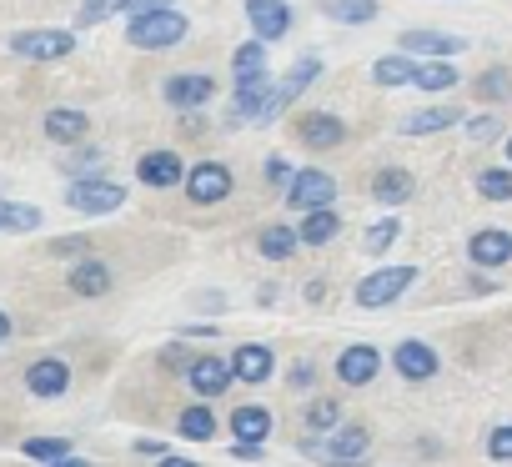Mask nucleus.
<instances>
[{
	"label": "nucleus",
	"mask_w": 512,
	"mask_h": 467,
	"mask_svg": "<svg viewBox=\"0 0 512 467\" xmlns=\"http://www.w3.org/2000/svg\"><path fill=\"white\" fill-rule=\"evenodd\" d=\"M186 36H191V21H186L181 11H171V6L131 11V21H126V41H131L136 51H171V46H181Z\"/></svg>",
	"instance_id": "obj_1"
},
{
	"label": "nucleus",
	"mask_w": 512,
	"mask_h": 467,
	"mask_svg": "<svg viewBox=\"0 0 512 467\" xmlns=\"http://www.w3.org/2000/svg\"><path fill=\"white\" fill-rule=\"evenodd\" d=\"M307 457L322 462V467H352V462H367V457H372V432H367L362 422L332 427V437H312V442H307Z\"/></svg>",
	"instance_id": "obj_2"
},
{
	"label": "nucleus",
	"mask_w": 512,
	"mask_h": 467,
	"mask_svg": "<svg viewBox=\"0 0 512 467\" xmlns=\"http://www.w3.org/2000/svg\"><path fill=\"white\" fill-rule=\"evenodd\" d=\"M121 201H126V186H116V181H106V176L71 181V191H66V206L81 211V216H111Z\"/></svg>",
	"instance_id": "obj_3"
},
{
	"label": "nucleus",
	"mask_w": 512,
	"mask_h": 467,
	"mask_svg": "<svg viewBox=\"0 0 512 467\" xmlns=\"http://www.w3.org/2000/svg\"><path fill=\"white\" fill-rule=\"evenodd\" d=\"M412 282H417V267H387V272H372L367 282H357V307H367V312L392 307Z\"/></svg>",
	"instance_id": "obj_4"
},
{
	"label": "nucleus",
	"mask_w": 512,
	"mask_h": 467,
	"mask_svg": "<svg viewBox=\"0 0 512 467\" xmlns=\"http://www.w3.org/2000/svg\"><path fill=\"white\" fill-rule=\"evenodd\" d=\"M11 51L21 61H66L76 51V36L71 31H16L11 36Z\"/></svg>",
	"instance_id": "obj_5"
},
{
	"label": "nucleus",
	"mask_w": 512,
	"mask_h": 467,
	"mask_svg": "<svg viewBox=\"0 0 512 467\" xmlns=\"http://www.w3.org/2000/svg\"><path fill=\"white\" fill-rule=\"evenodd\" d=\"M181 186H186V196H191L196 206H216V201L231 196V166H221V161H196Z\"/></svg>",
	"instance_id": "obj_6"
},
{
	"label": "nucleus",
	"mask_w": 512,
	"mask_h": 467,
	"mask_svg": "<svg viewBox=\"0 0 512 467\" xmlns=\"http://www.w3.org/2000/svg\"><path fill=\"white\" fill-rule=\"evenodd\" d=\"M332 201H337V181L317 166L297 171L292 186H287V206H297V211H317V206H332Z\"/></svg>",
	"instance_id": "obj_7"
},
{
	"label": "nucleus",
	"mask_w": 512,
	"mask_h": 467,
	"mask_svg": "<svg viewBox=\"0 0 512 467\" xmlns=\"http://www.w3.org/2000/svg\"><path fill=\"white\" fill-rule=\"evenodd\" d=\"M246 21L256 41H282L292 31V6L287 0H246Z\"/></svg>",
	"instance_id": "obj_8"
},
{
	"label": "nucleus",
	"mask_w": 512,
	"mask_h": 467,
	"mask_svg": "<svg viewBox=\"0 0 512 467\" xmlns=\"http://www.w3.org/2000/svg\"><path fill=\"white\" fill-rule=\"evenodd\" d=\"M136 176H141V186H151V191H171V186L186 181V166H181L176 151H146V156L136 161Z\"/></svg>",
	"instance_id": "obj_9"
},
{
	"label": "nucleus",
	"mask_w": 512,
	"mask_h": 467,
	"mask_svg": "<svg viewBox=\"0 0 512 467\" xmlns=\"http://www.w3.org/2000/svg\"><path fill=\"white\" fill-rule=\"evenodd\" d=\"M392 367H397V377H407V382H427V377H437V367H442V357L427 347V342H397V352H392Z\"/></svg>",
	"instance_id": "obj_10"
},
{
	"label": "nucleus",
	"mask_w": 512,
	"mask_h": 467,
	"mask_svg": "<svg viewBox=\"0 0 512 467\" xmlns=\"http://www.w3.org/2000/svg\"><path fill=\"white\" fill-rule=\"evenodd\" d=\"M297 136H302V146H312V151H332V146L347 141V126H342V116H332V111H312V116H302Z\"/></svg>",
	"instance_id": "obj_11"
},
{
	"label": "nucleus",
	"mask_w": 512,
	"mask_h": 467,
	"mask_svg": "<svg viewBox=\"0 0 512 467\" xmlns=\"http://www.w3.org/2000/svg\"><path fill=\"white\" fill-rule=\"evenodd\" d=\"M377 372H382V352L367 347V342H357V347H347V352L337 357V377H342L347 387H367Z\"/></svg>",
	"instance_id": "obj_12"
},
{
	"label": "nucleus",
	"mask_w": 512,
	"mask_h": 467,
	"mask_svg": "<svg viewBox=\"0 0 512 467\" xmlns=\"http://www.w3.org/2000/svg\"><path fill=\"white\" fill-rule=\"evenodd\" d=\"M272 367H277V357H272V347H262V342H241L236 352H231V372H236V382H267L272 377Z\"/></svg>",
	"instance_id": "obj_13"
},
{
	"label": "nucleus",
	"mask_w": 512,
	"mask_h": 467,
	"mask_svg": "<svg viewBox=\"0 0 512 467\" xmlns=\"http://www.w3.org/2000/svg\"><path fill=\"white\" fill-rule=\"evenodd\" d=\"M272 96V76H241L236 91H231V126L236 121H256V111H262V101Z\"/></svg>",
	"instance_id": "obj_14"
},
{
	"label": "nucleus",
	"mask_w": 512,
	"mask_h": 467,
	"mask_svg": "<svg viewBox=\"0 0 512 467\" xmlns=\"http://www.w3.org/2000/svg\"><path fill=\"white\" fill-rule=\"evenodd\" d=\"M186 377H191V392H201V397H221L226 387H231V362H221V357H191V367H186Z\"/></svg>",
	"instance_id": "obj_15"
},
{
	"label": "nucleus",
	"mask_w": 512,
	"mask_h": 467,
	"mask_svg": "<svg viewBox=\"0 0 512 467\" xmlns=\"http://www.w3.org/2000/svg\"><path fill=\"white\" fill-rule=\"evenodd\" d=\"M467 257H472L477 267H502V262H512V231H497V226H487V231H472Z\"/></svg>",
	"instance_id": "obj_16"
},
{
	"label": "nucleus",
	"mask_w": 512,
	"mask_h": 467,
	"mask_svg": "<svg viewBox=\"0 0 512 467\" xmlns=\"http://www.w3.org/2000/svg\"><path fill=\"white\" fill-rule=\"evenodd\" d=\"M26 387H31L36 397H61V392L71 387V367H66L61 357H41V362L26 367Z\"/></svg>",
	"instance_id": "obj_17"
},
{
	"label": "nucleus",
	"mask_w": 512,
	"mask_h": 467,
	"mask_svg": "<svg viewBox=\"0 0 512 467\" xmlns=\"http://www.w3.org/2000/svg\"><path fill=\"white\" fill-rule=\"evenodd\" d=\"M211 96H216V81L211 76H171L166 81V101L181 106V111H201Z\"/></svg>",
	"instance_id": "obj_18"
},
{
	"label": "nucleus",
	"mask_w": 512,
	"mask_h": 467,
	"mask_svg": "<svg viewBox=\"0 0 512 467\" xmlns=\"http://www.w3.org/2000/svg\"><path fill=\"white\" fill-rule=\"evenodd\" d=\"M86 131H91V116L76 111V106H56V111L46 116V136H51L56 146H76V141H86Z\"/></svg>",
	"instance_id": "obj_19"
},
{
	"label": "nucleus",
	"mask_w": 512,
	"mask_h": 467,
	"mask_svg": "<svg viewBox=\"0 0 512 467\" xmlns=\"http://www.w3.org/2000/svg\"><path fill=\"white\" fill-rule=\"evenodd\" d=\"M412 191H417V181L402 166H382L372 176V201H382V206H402V201H412Z\"/></svg>",
	"instance_id": "obj_20"
},
{
	"label": "nucleus",
	"mask_w": 512,
	"mask_h": 467,
	"mask_svg": "<svg viewBox=\"0 0 512 467\" xmlns=\"http://www.w3.org/2000/svg\"><path fill=\"white\" fill-rule=\"evenodd\" d=\"M231 437L236 442H267L272 437V412L262 402H246L231 412Z\"/></svg>",
	"instance_id": "obj_21"
},
{
	"label": "nucleus",
	"mask_w": 512,
	"mask_h": 467,
	"mask_svg": "<svg viewBox=\"0 0 512 467\" xmlns=\"http://www.w3.org/2000/svg\"><path fill=\"white\" fill-rule=\"evenodd\" d=\"M467 41H457V36H442V31H407L402 36V51L407 56H432V61H447V56H457Z\"/></svg>",
	"instance_id": "obj_22"
},
{
	"label": "nucleus",
	"mask_w": 512,
	"mask_h": 467,
	"mask_svg": "<svg viewBox=\"0 0 512 467\" xmlns=\"http://www.w3.org/2000/svg\"><path fill=\"white\" fill-rule=\"evenodd\" d=\"M337 231H342V216H337L332 206H317V211H302V231H297V237H302L307 247H327Z\"/></svg>",
	"instance_id": "obj_23"
},
{
	"label": "nucleus",
	"mask_w": 512,
	"mask_h": 467,
	"mask_svg": "<svg viewBox=\"0 0 512 467\" xmlns=\"http://www.w3.org/2000/svg\"><path fill=\"white\" fill-rule=\"evenodd\" d=\"M317 11L337 26H367L377 21V0H317Z\"/></svg>",
	"instance_id": "obj_24"
},
{
	"label": "nucleus",
	"mask_w": 512,
	"mask_h": 467,
	"mask_svg": "<svg viewBox=\"0 0 512 467\" xmlns=\"http://www.w3.org/2000/svg\"><path fill=\"white\" fill-rule=\"evenodd\" d=\"M317 76H322V56H302V61H297V66H292V71L277 81V101H282V106H292V101H297V96H302V91L317 81Z\"/></svg>",
	"instance_id": "obj_25"
},
{
	"label": "nucleus",
	"mask_w": 512,
	"mask_h": 467,
	"mask_svg": "<svg viewBox=\"0 0 512 467\" xmlns=\"http://www.w3.org/2000/svg\"><path fill=\"white\" fill-rule=\"evenodd\" d=\"M71 292H76V297H106V292H111V267H106V262H91V257L76 262V267H71Z\"/></svg>",
	"instance_id": "obj_26"
},
{
	"label": "nucleus",
	"mask_w": 512,
	"mask_h": 467,
	"mask_svg": "<svg viewBox=\"0 0 512 467\" xmlns=\"http://www.w3.org/2000/svg\"><path fill=\"white\" fill-rule=\"evenodd\" d=\"M457 121H462V111H452V106H432V111L407 116V121H402V136H432V131H447V126H457Z\"/></svg>",
	"instance_id": "obj_27"
},
{
	"label": "nucleus",
	"mask_w": 512,
	"mask_h": 467,
	"mask_svg": "<svg viewBox=\"0 0 512 467\" xmlns=\"http://www.w3.org/2000/svg\"><path fill=\"white\" fill-rule=\"evenodd\" d=\"M412 76H417V61H412L407 51L382 56V61L372 66V81H377V86H412Z\"/></svg>",
	"instance_id": "obj_28"
},
{
	"label": "nucleus",
	"mask_w": 512,
	"mask_h": 467,
	"mask_svg": "<svg viewBox=\"0 0 512 467\" xmlns=\"http://www.w3.org/2000/svg\"><path fill=\"white\" fill-rule=\"evenodd\" d=\"M256 247H262V257H272V262H287V257L302 247V237H297L292 226H267V231H262V242H256Z\"/></svg>",
	"instance_id": "obj_29"
},
{
	"label": "nucleus",
	"mask_w": 512,
	"mask_h": 467,
	"mask_svg": "<svg viewBox=\"0 0 512 467\" xmlns=\"http://www.w3.org/2000/svg\"><path fill=\"white\" fill-rule=\"evenodd\" d=\"M267 71V41H246V46H236L231 51V76L241 81V76H262Z\"/></svg>",
	"instance_id": "obj_30"
},
{
	"label": "nucleus",
	"mask_w": 512,
	"mask_h": 467,
	"mask_svg": "<svg viewBox=\"0 0 512 467\" xmlns=\"http://www.w3.org/2000/svg\"><path fill=\"white\" fill-rule=\"evenodd\" d=\"M462 76L447 66V61H427V66H417V76H412V86L417 91H452Z\"/></svg>",
	"instance_id": "obj_31"
},
{
	"label": "nucleus",
	"mask_w": 512,
	"mask_h": 467,
	"mask_svg": "<svg viewBox=\"0 0 512 467\" xmlns=\"http://www.w3.org/2000/svg\"><path fill=\"white\" fill-rule=\"evenodd\" d=\"M477 196H482V201H512V171H507V166L477 171Z\"/></svg>",
	"instance_id": "obj_32"
},
{
	"label": "nucleus",
	"mask_w": 512,
	"mask_h": 467,
	"mask_svg": "<svg viewBox=\"0 0 512 467\" xmlns=\"http://www.w3.org/2000/svg\"><path fill=\"white\" fill-rule=\"evenodd\" d=\"M36 226H41V211L36 206L0 201V231H36Z\"/></svg>",
	"instance_id": "obj_33"
},
{
	"label": "nucleus",
	"mask_w": 512,
	"mask_h": 467,
	"mask_svg": "<svg viewBox=\"0 0 512 467\" xmlns=\"http://www.w3.org/2000/svg\"><path fill=\"white\" fill-rule=\"evenodd\" d=\"M176 427H181V437L206 442V437L216 432V417H211V407H201V402H196V407H186V412H181V422H176Z\"/></svg>",
	"instance_id": "obj_34"
},
{
	"label": "nucleus",
	"mask_w": 512,
	"mask_h": 467,
	"mask_svg": "<svg viewBox=\"0 0 512 467\" xmlns=\"http://www.w3.org/2000/svg\"><path fill=\"white\" fill-rule=\"evenodd\" d=\"M397 237H402V221H397V216H382V221H372V226H367L362 247H367V252H387Z\"/></svg>",
	"instance_id": "obj_35"
},
{
	"label": "nucleus",
	"mask_w": 512,
	"mask_h": 467,
	"mask_svg": "<svg viewBox=\"0 0 512 467\" xmlns=\"http://www.w3.org/2000/svg\"><path fill=\"white\" fill-rule=\"evenodd\" d=\"M26 457H36V462H61V457H71V442L66 437H31L26 442Z\"/></svg>",
	"instance_id": "obj_36"
},
{
	"label": "nucleus",
	"mask_w": 512,
	"mask_h": 467,
	"mask_svg": "<svg viewBox=\"0 0 512 467\" xmlns=\"http://www.w3.org/2000/svg\"><path fill=\"white\" fill-rule=\"evenodd\" d=\"M136 6V0H86V6H81V26H101L106 16H116V11H131Z\"/></svg>",
	"instance_id": "obj_37"
},
{
	"label": "nucleus",
	"mask_w": 512,
	"mask_h": 467,
	"mask_svg": "<svg viewBox=\"0 0 512 467\" xmlns=\"http://www.w3.org/2000/svg\"><path fill=\"white\" fill-rule=\"evenodd\" d=\"M337 417H342V407H337L332 397H317V402L307 407V427H312V432H332Z\"/></svg>",
	"instance_id": "obj_38"
},
{
	"label": "nucleus",
	"mask_w": 512,
	"mask_h": 467,
	"mask_svg": "<svg viewBox=\"0 0 512 467\" xmlns=\"http://www.w3.org/2000/svg\"><path fill=\"white\" fill-rule=\"evenodd\" d=\"M101 161H106L101 151H76V156H71V161H61V166H66L76 181H86V176H101Z\"/></svg>",
	"instance_id": "obj_39"
},
{
	"label": "nucleus",
	"mask_w": 512,
	"mask_h": 467,
	"mask_svg": "<svg viewBox=\"0 0 512 467\" xmlns=\"http://www.w3.org/2000/svg\"><path fill=\"white\" fill-rule=\"evenodd\" d=\"M487 457L492 462H507L512 457V427H492L487 432Z\"/></svg>",
	"instance_id": "obj_40"
},
{
	"label": "nucleus",
	"mask_w": 512,
	"mask_h": 467,
	"mask_svg": "<svg viewBox=\"0 0 512 467\" xmlns=\"http://www.w3.org/2000/svg\"><path fill=\"white\" fill-rule=\"evenodd\" d=\"M477 91L487 96V101H497V96H507L512 86H507V71H487L482 81H477Z\"/></svg>",
	"instance_id": "obj_41"
},
{
	"label": "nucleus",
	"mask_w": 512,
	"mask_h": 467,
	"mask_svg": "<svg viewBox=\"0 0 512 467\" xmlns=\"http://www.w3.org/2000/svg\"><path fill=\"white\" fill-rule=\"evenodd\" d=\"M51 252H56V257H86L91 242H86V237H61V242H51Z\"/></svg>",
	"instance_id": "obj_42"
},
{
	"label": "nucleus",
	"mask_w": 512,
	"mask_h": 467,
	"mask_svg": "<svg viewBox=\"0 0 512 467\" xmlns=\"http://www.w3.org/2000/svg\"><path fill=\"white\" fill-rule=\"evenodd\" d=\"M292 176H297V171H292L282 156H272V161H267V181H272V186H292Z\"/></svg>",
	"instance_id": "obj_43"
},
{
	"label": "nucleus",
	"mask_w": 512,
	"mask_h": 467,
	"mask_svg": "<svg viewBox=\"0 0 512 467\" xmlns=\"http://www.w3.org/2000/svg\"><path fill=\"white\" fill-rule=\"evenodd\" d=\"M231 452L246 457V462H256V457H262V442H231Z\"/></svg>",
	"instance_id": "obj_44"
},
{
	"label": "nucleus",
	"mask_w": 512,
	"mask_h": 467,
	"mask_svg": "<svg viewBox=\"0 0 512 467\" xmlns=\"http://www.w3.org/2000/svg\"><path fill=\"white\" fill-rule=\"evenodd\" d=\"M136 452H146V457H166V442H156V437H146V442H136Z\"/></svg>",
	"instance_id": "obj_45"
},
{
	"label": "nucleus",
	"mask_w": 512,
	"mask_h": 467,
	"mask_svg": "<svg viewBox=\"0 0 512 467\" xmlns=\"http://www.w3.org/2000/svg\"><path fill=\"white\" fill-rule=\"evenodd\" d=\"M472 136H477V141H487V136H497V126H492V121H487V116H482V121H477V126H472Z\"/></svg>",
	"instance_id": "obj_46"
},
{
	"label": "nucleus",
	"mask_w": 512,
	"mask_h": 467,
	"mask_svg": "<svg viewBox=\"0 0 512 467\" xmlns=\"http://www.w3.org/2000/svg\"><path fill=\"white\" fill-rule=\"evenodd\" d=\"M156 467H196V462H191V457H171V452H166V457H156Z\"/></svg>",
	"instance_id": "obj_47"
},
{
	"label": "nucleus",
	"mask_w": 512,
	"mask_h": 467,
	"mask_svg": "<svg viewBox=\"0 0 512 467\" xmlns=\"http://www.w3.org/2000/svg\"><path fill=\"white\" fill-rule=\"evenodd\" d=\"M6 337H11V317H6V312H0V342H6Z\"/></svg>",
	"instance_id": "obj_48"
},
{
	"label": "nucleus",
	"mask_w": 512,
	"mask_h": 467,
	"mask_svg": "<svg viewBox=\"0 0 512 467\" xmlns=\"http://www.w3.org/2000/svg\"><path fill=\"white\" fill-rule=\"evenodd\" d=\"M51 467H86L81 457H61V462H51Z\"/></svg>",
	"instance_id": "obj_49"
},
{
	"label": "nucleus",
	"mask_w": 512,
	"mask_h": 467,
	"mask_svg": "<svg viewBox=\"0 0 512 467\" xmlns=\"http://www.w3.org/2000/svg\"><path fill=\"white\" fill-rule=\"evenodd\" d=\"M507 156H512V141H507Z\"/></svg>",
	"instance_id": "obj_50"
}]
</instances>
